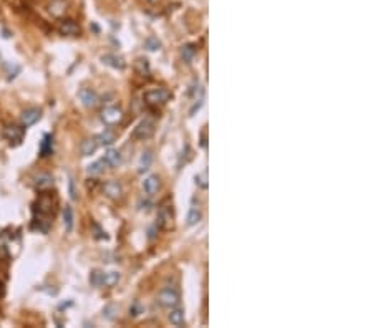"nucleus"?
<instances>
[{
  "label": "nucleus",
  "instance_id": "15",
  "mask_svg": "<svg viewBox=\"0 0 373 328\" xmlns=\"http://www.w3.org/2000/svg\"><path fill=\"white\" fill-rule=\"evenodd\" d=\"M98 149V141L96 139H85L80 146V151H82V156H92V154Z\"/></svg>",
  "mask_w": 373,
  "mask_h": 328
},
{
  "label": "nucleus",
  "instance_id": "1",
  "mask_svg": "<svg viewBox=\"0 0 373 328\" xmlns=\"http://www.w3.org/2000/svg\"><path fill=\"white\" fill-rule=\"evenodd\" d=\"M169 98H171V93L164 88H154V89H149V91L144 93V101H146L149 106H159V104H164Z\"/></svg>",
  "mask_w": 373,
  "mask_h": 328
},
{
  "label": "nucleus",
  "instance_id": "5",
  "mask_svg": "<svg viewBox=\"0 0 373 328\" xmlns=\"http://www.w3.org/2000/svg\"><path fill=\"white\" fill-rule=\"evenodd\" d=\"M78 99L82 101L83 106H87V108H94L98 104V101H99L98 94L94 93L92 88H82V89H80V91H78Z\"/></svg>",
  "mask_w": 373,
  "mask_h": 328
},
{
  "label": "nucleus",
  "instance_id": "27",
  "mask_svg": "<svg viewBox=\"0 0 373 328\" xmlns=\"http://www.w3.org/2000/svg\"><path fill=\"white\" fill-rule=\"evenodd\" d=\"M136 68L141 75H148L149 73V65L146 58H138L136 60Z\"/></svg>",
  "mask_w": 373,
  "mask_h": 328
},
{
  "label": "nucleus",
  "instance_id": "16",
  "mask_svg": "<svg viewBox=\"0 0 373 328\" xmlns=\"http://www.w3.org/2000/svg\"><path fill=\"white\" fill-rule=\"evenodd\" d=\"M168 320L171 322L174 327H181V325H184V312L181 310V308H176V307H174L173 310L169 312Z\"/></svg>",
  "mask_w": 373,
  "mask_h": 328
},
{
  "label": "nucleus",
  "instance_id": "13",
  "mask_svg": "<svg viewBox=\"0 0 373 328\" xmlns=\"http://www.w3.org/2000/svg\"><path fill=\"white\" fill-rule=\"evenodd\" d=\"M53 153V138L50 134H45L42 143H40V156L47 158Z\"/></svg>",
  "mask_w": 373,
  "mask_h": 328
},
{
  "label": "nucleus",
  "instance_id": "2",
  "mask_svg": "<svg viewBox=\"0 0 373 328\" xmlns=\"http://www.w3.org/2000/svg\"><path fill=\"white\" fill-rule=\"evenodd\" d=\"M158 303L161 307H166V308L178 307V303H179V293L174 290V288H171V287L163 288V290L159 292V295H158Z\"/></svg>",
  "mask_w": 373,
  "mask_h": 328
},
{
  "label": "nucleus",
  "instance_id": "6",
  "mask_svg": "<svg viewBox=\"0 0 373 328\" xmlns=\"http://www.w3.org/2000/svg\"><path fill=\"white\" fill-rule=\"evenodd\" d=\"M123 119V113L121 109L114 108V106H109V108H104L101 111V121L106 123V124H116Z\"/></svg>",
  "mask_w": 373,
  "mask_h": 328
},
{
  "label": "nucleus",
  "instance_id": "21",
  "mask_svg": "<svg viewBox=\"0 0 373 328\" xmlns=\"http://www.w3.org/2000/svg\"><path fill=\"white\" fill-rule=\"evenodd\" d=\"M65 7H67L65 0H53L52 5H50V12H52L55 17H60V15H62L65 10H67Z\"/></svg>",
  "mask_w": 373,
  "mask_h": 328
},
{
  "label": "nucleus",
  "instance_id": "26",
  "mask_svg": "<svg viewBox=\"0 0 373 328\" xmlns=\"http://www.w3.org/2000/svg\"><path fill=\"white\" fill-rule=\"evenodd\" d=\"M114 133H111V131H103L101 134H99V143L101 144H106V146H109V144H113L114 143Z\"/></svg>",
  "mask_w": 373,
  "mask_h": 328
},
{
  "label": "nucleus",
  "instance_id": "8",
  "mask_svg": "<svg viewBox=\"0 0 373 328\" xmlns=\"http://www.w3.org/2000/svg\"><path fill=\"white\" fill-rule=\"evenodd\" d=\"M103 192H104V196L109 197V199H118V197H121V192H123L121 184L116 182V181H108V182H104V184H103Z\"/></svg>",
  "mask_w": 373,
  "mask_h": 328
},
{
  "label": "nucleus",
  "instance_id": "7",
  "mask_svg": "<svg viewBox=\"0 0 373 328\" xmlns=\"http://www.w3.org/2000/svg\"><path fill=\"white\" fill-rule=\"evenodd\" d=\"M40 118H42V111H40L38 108H28V109H25V111H22V114H20V121H22V124L25 128L32 126V124L37 123Z\"/></svg>",
  "mask_w": 373,
  "mask_h": 328
},
{
  "label": "nucleus",
  "instance_id": "9",
  "mask_svg": "<svg viewBox=\"0 0 373 328\" xmlns=\"http://www.w3.org/2000/svg\"><path fill=\"white\" fill-rule=\"evenodd\" d=\"M58 30H60V33L67 35V37H78L80 35V27L73 20H63V22L60 23Z\"/></svg>",
  "mask_w": 373,
  "mask_h": 328
},
{
  "label": "nucleus",
  "instance_id": "14",
  "mask_svg": "<svg viewBox=\"0 0 373 328\" xmlns=\"http://www.w3.org/2000/svg\"><path fill=\"white\" fill-rule=\"evenodd\" d=\"M101 62H103L104 65H109V67L118 68V70H123L124 67H126V63L123 62V58L116 57V55H103V57H101Z\"/></svg>",
  "mask_w": 373,
  "mask_h": 328
},
{
  "label": "nucleus",
  "instance_id": "32",
  "mask_svg": "<svg viewBox=\"0 0 373 328\" xmlns=\"http://www.w3.org/2000/svg\"><path fill=\"white\" fill-rule=\"evenodd\" d=\"M2 295H3V283L0 282V297H2Z\"/></svg>",
  "mask_w": 373,
  "mask_h": 328
},
{
  "label": "nucleus",
  "instance_id": "23",
  "mask_svg": "<svg viewBox=\"0 0 373 328\" xmlns=\"http://www.w3.org/2000/svg\"><path fill=\"white\" fill-rule=\"evenodd\" d=\"M119 282V273L118 272H108L103 277V287H114Z\"/></svg>",
  "mask_w": 373,
  "mask_h": 328
},
{
  "label": "nucleus",
  "instance_id": "24",
  "mask_svg": "<svg viewBox=\"0 0 373 328\" xmlns=\"http://www.w3.org/2000/svg\"><path fill=\"white\" fill-rule=\"evenodd\" d=\"M103 167H104V163H103V159H101V161H96V163L90 164V166H88V174H92V176H98V174L103 172Z\"/></svg>",
  "mask_w": 373,
  "mask_h": 328
},
{
  "label": "nucleus",
  "instance_id": "11",
  "mask_svg": "<svg viewBox=\"0 0 373 328\" xmlns=\"http://www.w3.org/2000/svg\"><path fill=\"white\" fill-rule=\"evenodd\" d=\"M103 163H104V166H108V167H116L118 164L121 163V154H119L116 149H108V151L104 153Z\"/></svg>",
  "mask_w": 373,
  "mask_h": 328
},
{
  "label": "nucleus",
  "instance_id": "20",
  "mask_svg": "<svg viewBox=\"0 0 373 328\" xmlns=\"http://www.w3.org/2000/svg\"><path fill=\"white\" fill-rule=\"evenodd\" d=\"M194 55H196V47L194 45H184V47L181 48V58L184 60V62H191V60L194 58Z\"/></svg>",
  "mask_w": 373,
  "mask_h": 328
},
{
  "label": "nucleus",
  "instance_id": "19",
  "mask_svg": "<svg viewBox=\"0 0 373 328\" xmlns=\"http://www.w3.org/2000/svg\"><path fill=\"white\" fill-rule=\"evenodd\" d=\"M201 217H202V214H201V211H199L197 207H191L189 209V214H187V226H196V224L201 221Z\"/></svg>",
  "mask_w": 373,
  "mask_h": 328
},
{
  "label": "nucleus",
  "instance_id": "4",
  "mask_svg": "<svg viewBox=\"0 0 373 328\" xmlns=\"http://www.w3.org/2000/svg\"><path fill=\"white\" fill-rule=\"evenodd\" d=\"M23 134H25L23 128L17 126V124H8V126L3 128V138L7 139L10 144H12V143L13 144H20V143H22V139H23Z\"/></svg>",
  "mask_w": 373,
  "mask_h": 328
},
{
  "label": "nucleus",
  "instance_id": "22",
  "mask_svg": "<svg viewBox=\"0 0 373 328\" xmlns=\"http://www.w3.org/2000/svg\"><path fill=\"white\" fill-rule=\"evenodd\" d=\"M103 277H104V272L93 270L92 273H90V285H92V287H103Z\"/></svg>",
  "mask_w": 373,
  "mask_h": 328
},
{
  "label": "nucleus",
  "instance_id": "28",
  "mask_svg": "<svg viewBox=\"0 0 373 328\" xmlns=\"http://www.w3.org/2000/svg\"><path fill=\"white\" fill-rule=\"evenodd\" d=\"M196 184H197L199 187L206 189V187H207V174H206V172L197 174V176H196Z\"/></svg>",
  "mask_w": 373,
  "mask_h": 328
},
{
  "label": "nucleus",
  "instance_id": "18",
  "mask_svg": "<svg viewBox=\"0 0 373 328\" xmlns=\"http://www.w3.org/2000/svg\"><path fill=\"white\" fill-rule=\"evenodd\" d=\"M151 161H153V154H151V151H146V153H143V156H141V159H139V169L138 171L139 172H144V171H148L149 169V166H151Z\"/></svg>",
  "mask_w": 373,
  "mask_h": 328
},
{
  "label": "nucleus",
  "instance_id": "17",
  "mask_svg": "<svg viewBox=\"0 0 373 328\" xmlns=\"http://www.w3.org/2000/svg\"><path fill=\"white\" fill-rule=\"evenodd\" d=\"M52 184H53V177L47 172L38 174V176L35 177V187L37 189H47L52 186Z\"/></svg>",
  "mask_w": 373,
  "mask_h": 328
},
{
  "label": "nucleus",
  "instance_id": "10",
  "mask_svg": "<svg viewBox=\"0 0 373 328\" xmlns=\"http://www.w3.org/2000/svg\"><path fill=\"white\" fill-rule=\"evenodd\" d=\"M159 187H161V182H159V177L158 176H148L143 181V189L149 194V196L156 194L159 191Z\"/></svg>",
  "mask_w": 373,
  "mask_h": 328
},
{
  "label": "nucleus",
  "instance_id": "3",
  "mask_svg": "<svg viewBox=\"0 0 373 328\" xmlns=\"http://www.w3.org/2000/svg\"><path fill=\"white\" fill-rule=\"evenodd\" d=\"M154 134V123L151 119H143L141 123L134 128V131L131 133L133 139H139V141H144V139L151 138Z\"/></svg>",
  "mask_w": 373,
  "mask_h": 328
},
{
  "label": "nucleus",
  "instance_id": "25",
  "mask_svg": "<svg viewBox=\"0 0 373 328\" xmlns=\"http://www.w3.org/2000/svg\"><path fill=\"white\" fill-rule=\"evenodd\" d=\"M169 221H171V214H169L168 209H161V211H159V216H158V224H161L163 227H168Z\"/></svg>",
  "mask_w": 373,
  "mask_h": 328
},
{
  "label": "nucleus",
  "instance_id": "31",
  "mask_svg": "<svg viewBox=\"0 0 373 328\" xmlns=\"http://www.w3.org/2000/svg\"><path fill=\"white\" fill-rule=\"evenodd\" d=\"M70 192H72V199H77V194H75V187H73V181H70Z\"/></svg>",
  "mask_w": 373,
  "mask_h": 328
},
{
  "label": "nucleus",
  "instance_id": "29",
  "mask_svg": "<svg viewBox=\"0 0 373 328\" xmlns=\"http://www.w3.org/2000/svg\"><path fill=\"white\" fill-rule=\"evenodd\" d=\"M146 47H148L149 50H158L159 47H161V43H159V40H158V38L149 37V38L146 40Z\"/></svg>",
  "mask_w": 373,
  "mask_h": 328
},
{
  "label": "nucleus",
  "instance_id": "30",
  "mask_svg": "<svg viewBox=\"0 0 373 328\" xmlns=\"http://www.w3.org/2000/svg\"><path fill=\"white\" fill-rule=\"evenodd\" d=\"M139 312H141V308H139V305H138V303H134V305H133V308H129V313H131L133 317L139 315Z\"/></svg>",
  "mask_w": 373,
  "mask_h": 328
},
{
  "label": "nucleus",
  "instance_id": "12",
  "mask_svg": "<svg viewBox=\"0 0 373 328\" xmlns=\"http://www.w3.org/2000/svg\"><path fill=\"white\" fill-rule=\"evenodd\" d=\"M63 227L67 232H72L73 231V226H75V216H73V209L70 206H65L63 207Z\"/></svg>",
  "mask_w": 373,
  "mask_h": 328
}]
</instances>
